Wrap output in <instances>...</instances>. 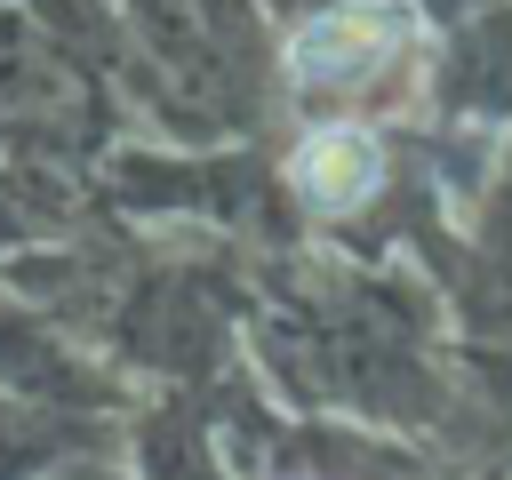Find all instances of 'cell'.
I'll return each instance as SVG.
<instances>
[{"label": "cell", "mask_w": 512, "mask_h": 480, "mask_svg": "<svg viewBox=\"0 0 512 480\" xmlns=\"http://www.w3.org/2000/svg\"><path fill=\"white\" fill-rule=\"evenodd\" d=\"M408 0H336L320 16H304L288 32V72L304 88H344L360 72H376L400 40H408Z\"/></svg>", "instance_id": "6da1fadb"}, {"label": "cell", "mask_w": 512, "mask_h": 480, "mask_svg": "<svg viewBox=\"0 0 512 480\" xmlns=\"http://www.w3.org/2000/svg\"><path fill=\"white\" fill-rule=\"evenodd\" d=\"M296 184L304 200L320 208H360L376 184H384V144L368 128H320L304 152H296Z\"/></svg>", "instance_id": "7a4b0ae2"}]
</instances>
